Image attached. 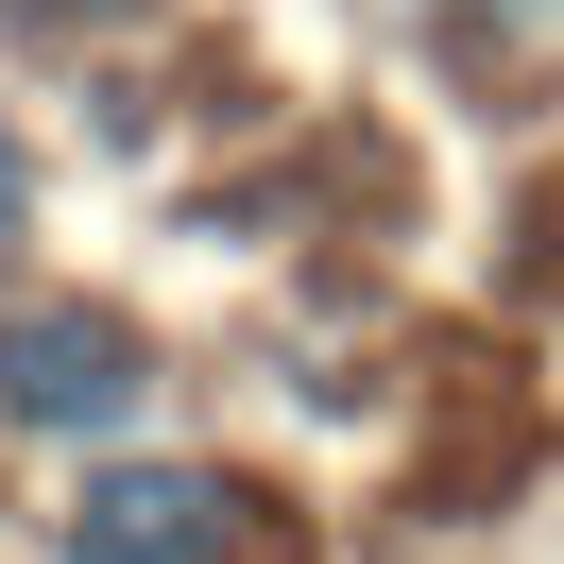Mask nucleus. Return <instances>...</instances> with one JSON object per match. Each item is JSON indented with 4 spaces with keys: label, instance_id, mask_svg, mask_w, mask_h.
<instances>
[{
    "label": "nucleus",
    "instance_id": "1",
    "mask_svg": "<svg viewBox=\"0 0 564 564\" xmlns=\"http://www.w3.org/2000/svg\"><path fill=\"white\" fill-rule=\"evenodd\" d=\"M52 564H291V513L240 462H104L52 513Z\"/></svg>",
    "mask_w": 564,
    "mask_h": 564
},
{
    "label": "nucleus",
    "instance_id": "4",
    "mask_svg": "<svg viewBox=\"0 0 564 564\" xmlns=\"http://www.w3.org/2000/svg\"><path fill=\"white\" fill-rule=\"evenodd\" d=\"M35 35H104V18H138V0H18Z\"/></svg>",
    "mask_w": 564,
    "mask_h": 564
},
{
    "label": "nucleus",
    "instance_id": "2",
    "mask_svg": "<svg viewBox=\"0 0 564 564\" xmlns=\"http://www.w3.org/2000/svg\"><path fill=\"white\" fill-rule=\"evenodd\" d=\"M138 411H154V343L120 291H18L0 308V427L86 445V427H138Z\"/></svg>",
    "mask_w": 564,
    "mask_h": 564
},
{
    "label": "nucleus",
    "instance_id": "3",
    "mask_svg": "<svg viewBox=\"0 0 564 564\" xmlns=\"http://www.w3.org/2000/svg\"><path fill=\"white\" fill-rule=\"evenodd\" d=\"M18 240H35V138H18V104H0V274H18Z\"/></svg>",
    "mask_w": 564,
    "mask_h": 564
}]
</instances>
